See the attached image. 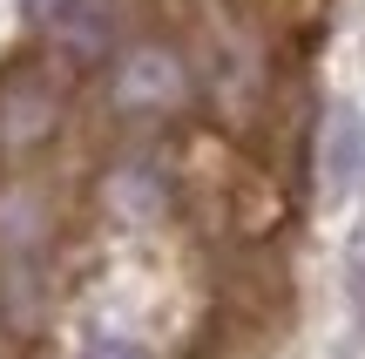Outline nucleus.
<instances>
[{"instance_id":"1","label":"nucleus","mask_w":365,"mask_h":359,"mask_svg":"<svg viewBox=\"0 0 365 359\" xmlns=\"http://www.w3.org/2000/svg\"><path fill=\"white\" fill-rule=\"evenodd\" d=\"M318 170H325L331 197H352L359 176H365V116L352 102H339L325 116V143H318Z\"/></svg>"},{"instance_id":"2","label":"nucleus","mask_w":365,"mask_h":359,"mask_svg":"<svg viewBox=\"0 0 365 359\" xmlns=\"http://www.w3.org/2000/svg\"><path fill=\"white\" fill-rule=\"evenodd\" d=\"M88 359H143V353H129V346H95Z\"/></svg>"}]
</instances>
